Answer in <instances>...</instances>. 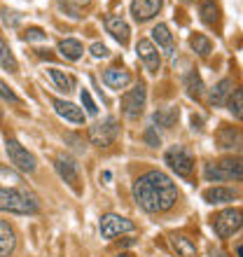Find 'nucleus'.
Instances as JSON below:
<instances>
[{
  "label": "nucleus",
  "instance_id": "nucleus-1",
  "mask_svg": "<svg viewBox=\"0 0 243 257\" xmlns=\"http://www.w3.org/2000/svg\"><path fill=\"white\" fill-rule=\"evenodd\" d=\"M134 199L145 213H166L176 206L178 187L162 171H148L134 183Z\"/></svg>",
  "mask_w": 243,
  "mask_h": 257
},
{
  "label": "nucleus",
  "instance_id": "nucleus-2",
  "mask_svg": "<svg viewBox=\"0 0 243 257\" xmlns=\"http://www.w3.org/2000/svg\"><path fill=\"white\" fill-rule=\"evenodd\" d=\"M203 178L208 183L222 180H243V159L241 157H224L220 162H210L203 169Z\"/></svg>",
  "mask_w": 243,
  "mask_h": 257
},
{
  "label": "nucleus",
  "instance_id": "nucleus-3",
  "mask_svg": "<svg viewBox=\"0 0 243 257\" xmlns=\"http://www.w3.org/2000/svg\"><path fill=\"white\" fill-rule=\"evenodd\" d=\"M0 210L17 213V215H33V213H38V201L21 190L0 187Z\"/></svg>",
  "mask_w": 243,
  "mask_h": 257
},
{
  "label": "nucleus",
  "instance_id": "nucleus-4",
  "mask_svg": "<svg viewBox=\"0 0 243 257\" xmlns=\"http://www.w3.org/2000/svg\"><path fill=\"white\" fill-rule=\"evenodd\" d=\"M164 162L169 164L171 171H176L178 176L187 178L194 173V157L185 145H171L164 155Z\"/></svg>",
  "mask_w": 243,
  "mask_h": 257
},
{
  "label": "nucleus",
  "instance_id": "nucleus-5",
  "mask_svg": "<svg viewBox=\"0 0 243 257\" xmlns=\"http://www.w3.org/2000/svg\"><path fill=\"white\" fill-rule=\"evenodd\" d=\"M241 227H243V210L238 208H227L213 217V229H215V234L220 238H229Z\"/></svg>",
  "mask_w": 243,
  "mask_h": 257
},
{
  "label": "nucleus",
  "instance_id": "nucleus-6",
  "mask_svg": "<svg viewBox=\"0 0 243 257\" xmlns=\"http://www.w3.org/2000/svg\"><path fill=\"white\" fill-rule=\"evenodd\" d=\"M119 134V126H117L115 117H105L103 122H96L94 126H89V141L94 143L96 148H108L112 145Z\"/></svg>",
  "mask_w": 243,
  "mask_h": 257
},
{
  "label": "nucleus",
  "instance_id": "nucleus-7",
  "mask_svg": "<svg viewBox=\"0 0 243 257\" xmlns=\"http://www.w3.org/2000/svg\"><path fill=\"white\" fill-rule=\"evenodd\" d=\"M145 98H148L145 84H143V82H138L134 89H129L127 94L122 96V112H124L129 119L141 117L143 115V108H145Z\"/></svg>",
  "mask_w": 243,
  "mask_h": 257
},
{
  "label": "nucleus",
  "instance_id": "nucleus-8",
  "mask_svg": "<svg viewBox=\"0 0 243 257\" xmlns=\"http://www.w3.org/2000/svg\"><path fill=\"white\" fill-rule=\"evenodd\" d=\"M7 150V157H10V164H14L19 171H24V173H33L35 166H38V162H35V157L28 152L21 143H17L14 138H10L5 145Z\"/></svg>",
  "mask_w": 243,
  "mask_h": 257
},
{
  "label": "nucleus",
  "instance_id": "nucleus-9",
  "mask_svg": "<svg viewBox=\"0 0 243 257\" xmlns=\"http://www.w3.org/2000/svg\"><path fill=\"white\" fill-rule=\"evenodd\" d=\"M136 224L131 222V220H127V217L122 215H115V213H108V215L101 217V236L103 238H115L119 236V234H124V231H134Z\"/></svg>",
  "mask_w": 243,
  "mask_h": 257
},
{
  "label": "nucleus",
  "instance_id": "nucleus-10",
  "mask_svg": "<svg viewBox=\"0 0 243 257\" xmlns=\"http://www.w3.org/2000/svg\"><path fill=\"white\" fill-rule=\"evenodd\" d=\"M136 54L145 63L150 73H159V68H162V56H159V49L155 47V42L148 40V38H141V40L136 42Z\"/></svg>",
  "mask_w": 243,
  "mask_h": 257
},
{
  "label": "nucleus",
  "instance_id": "nucleus-11",
  "mask_svg": "<svg viewBox=\"0 0 243 257\" xmlns=\"http://www.w3.org/2000/svg\"><path fill=\"white\" fill-rule=\"evenodd\" d=\"M54 166H56V173L61 176V180L70 185L75 194H80V171H77V164L70 157L61 155L54 159Z\"/></svg>",
  "mask_w": 243,
  "mask_h": 257
},
{
  "label": "nucleus",
  "instance_id": "nucleus-12",
  "mask_svg": "<svg viewBox=\"0 0 243 257\" xmlns=\"http://www.w3.org/2000/svg\"><path fill=\"white\" fill-rule=\"evenodd\" d=\"M217 148L222 150H231V152H241L243 150V131L238 126H229V124H222L215 134Z\"/></svg>",
  "mask_w": 243,
  "mask_h": 257
},
{
  "label": "nucleus",
  "instance_id": "nucleus-13",
  "mask_svg": "<svg viewBox=\"0 0 243 257\" xmlns=\"http://www.w3.org/2000/svg\"><path fill=\"white\" fill-rule=\"evenodd\" d=\"M162 5L164 0H134L131 3V14H134V19L138 24H143V21H150L155 14H159Z\"/></svg>",
  "mask_w": 243,
  "mask_h": 257
},
{
  "label": "nucleus",
  "instance_id": "nucleus-14",
  "mask_svg": "<svg viewBox=\"0 0 243 257\" xmlns=\"http://www.w3.org/2000/svg\"><path fill=\"white\" fill-rule=\"evenodd\" d=\"M49 101H52V105H54L56 115L63 117L66 122H73V124L84 122V112H82V108H77L75 103H68V101H63V98H54V96H52Z\"/></svg>",
  "mask_w": 243,
  "mask_h": 257
},
{
  "label": "nucleus",
  "instance_id": "nucleus-15",
  "mask_svg": "<svg viewBox=\"0 0 243 257\" xmlns=\"http://www.w3.org/2000/svg\"><path fill=\"white\" fill-rule=\"evenodd\" d=\"M105 31H108L112 38H115L119 45H127L129 42V24L122 17H117V14H110V17H105Z\"/></svg>",
  "mask_w": 243,
  "mask_h": 257
},
{
  "label": "nucleus",
  "instance_id": "nucleus-16",
  "mask_svg": "<svg viewBox=\"0 0 243 257\" xmlns=\"http://www.w3.org/2000/svg\"><path fill=\"white\" fill-rule=\"evenodd\" d=\"M131 82V73L129 70H122V68H108V70H103V84L110 89H124Z\"/></svg>",
  "mask_w": 243,
  "mask_h": 257
},
{
  "label": "nucleus",
  "instance_id": "nucleus-17",
  "mask_svg": "<svg viewBox=\"0 0 243 257\" xmlns=\"http://www.w3.org/2000/svg\"><path fill=\"white\" fill-rule=\"evenodd\" d=\"M17 248V234H14L12 224L0 220V257H10Z\"/></svg>",
  "mask_w": 243,
  "mask_h": 257
},
{
  "label": "nucleus",
  "instance_id": "nucleus-18",
  "mask_svg": "<svg viewBox=\"0 0 243 257\" xmlns=\"http://www.w3.org/2000/svg\"><path fill=\"white\" fill-rule=\"evenodd\" d=\"M234 84H231V80H220L215 84V87L210 89V96H208V101H210V105H215V108H220V105H227V98H229V94L234 91Z\"/></svg>",
  "mask_w": 243,
  "mask_h": 257
},
{
  "label": "nucleus",
  "instance_id": "nucleus-19",
  "mask_svg": "<svg viewBox=\"0 0 243 257\" xmlns=\"http://www.w3.org/2000/svg\"><path fill=\"white\" fill-rule=\"evenodd\" d=\"M171 245L180 257H199L196 252V243L185 234H171Z\"/></svg>",
  "mask_w": 243,
  "mask_h": 257
},
{
  "label": "nucleus",
  "instance_id": "nucleus-20",
  "mask_svg": "<svg viewBox=\"0 0 243 257\" xmlns=\"http://www.w3.org/2000/svg\"><path fill=\"white\" fill-rule=\"evenodd\" d=\"M152 40H155L169 56H173V35H171L166 24H157V26L152 28Z\"/></svg>",
  "mask_w": 243,
  "mask_h": 257
},
{
  "label": "nucleus",
  "instance_id": "nucleus-21",
  "mask_svg": "<svg viewBox=\"0 0 243 257\" xmlns=\"http://www.w3.org/2000/svg\"><path fill=\"white\" fill-rule=\"evenodd\" d=\"M236 199V192L229 190V187H210V190L203 192V201L206 203H229Z\"/></svg>",
  "mask_w": 243,
  "mask_h": 257
},
{
  "label": "nucleus",
  "instance_id": "nucleus-22",
  "mask_svg": "<svg viewBox=\"0 0 243 257\" xmlns=\"http://www.w3.org/2000/svg\"><path fill=\"white\" fill-rule=\"evenodd\" d=\"M59 54L68 61H77L82 54H84V47H82L80 40H75V38H66V40L59 42Z\"/></svg>",
  "mask_w": 243,
  "mask_h": 257
},
{
  "label": "nucleus",
  "instance_id": "nucleus-23",
  "mask_svg": "<svg viewBox=\"0 0 243 257\" xmlns=\"http://www.w3.org/2000/svg\"><path fill=\"white\" fill-rule=\"evenodd\" d=\"M178 117H180L178 108H159L155 115H152V122L162 128H171V126H176Z\"/></svg>",
  "mask_w": 243,
  "mask_h": 257
},
{
  "label": "nucleus",
  "instance_id": "nucleus-24",
  "mask_svg": "<svg viewBox=\"0 0 243 257\" xmlns=\"http://www.w3.org/2000/svg\"><path fill=\"white\" fill-rule=\"evenodd\" d=\"M49 77L54 80L56 89L66 91V94L75 89V77L70 73H63V70H59V68H49Z\"/></svg>",
  "mask_w": 243,
  "mask_h": 257
},
{
  "label": "nucleus",
  "instance_id": "nucleus-25",
  "mask_svg": "<svg viewBox=\"0 0 243 257\" xmlns=\"http://www.w3.org/2000/svg\"><path fill=\"white\" fill-rule=\"evenodd\" d=\"M199 17H201L203 24H208V26H215L217 21H220V7L213 3V0H206L199 5Z\"/></svg>",
  "mask_w": 243,
  "mask_h": 257
},
{
  "label": "nucleus",
  "instance_id": "nucleus-26",
  "mask_svg": "<svg viewBox=\"0 0 243 257\" xmlns=\"http://www.w3.org/2000/svg\"><path fill=\"white\" fill-rule=\"evenodd\" d=\"M185 89H187V94L192 98H201L203 96V82H201V75L196 73V70L185 75Z\"/></svg>",
  "mask_w": 243,
  "mask_h": 257
},
{
  "label": "nucleus",
  "instance_id": "nucleus-27",
  "mask_svg": "<svg viewBox=\"0 0 243 257\" xmlns=\"http://www.w3.org/2000/svg\"><path fill=\"white\" fill-rule=\"evenodd\" d=\"M0 68H5L10 73H17V70H19V63H17V59H14V54L10 52V47L5 45L3 38H0Z\"/></svg>",
  "mask_w": 243,
  "mask_h": 257
},
{
  "label": "nucleus",
  "instance_id": "nucleus-28",
  "mask_svg": "<svg viewBox=\"0 0 243 257\" xmlns=\"http://www.w3.org/2000/svg\"><path fill=\"white\" fill-rule=\"evenodd\" d=\"M189 47L194 49L196 54H201V56H208L210 52H213V42L206 38V35L201 33H194L192 38H189Z\"/></svg>",
  "mask_w": 243,
  "mask_h": 257
},
{
  "label": "nucleus",
  "instance_id": "nucleus-29",
  "mask_svg": "<svg viewBox=\"0 0 243 257\" xmlns=\"http://www.w3.org/2000/svg\"><path fill=\"white\" fill-rule=\"evenodd\" d=\"M227 108H229V112L236 119H241L243 122V89H234L229 94V98H227Z\"/></svg>",
  "mask_w": 243,
  "mask_h": 257
},
{
  "label": "nucleus",
  "instance_id": "nucleus-30",
  "mask_svg": "<svg viewBox=\"0 0 243 257\" xmlns=\"http://www.w3.org/2000/svg\"><path fill=\"white\" fill-rule=\"evenodd\" d=\"M80 98H82V105L87 108V115H98V108H96V103H94V98H91V94H89L87 89H82V94H80Z\"/></svg>",
  "mask_w": 243,
  "mask_h": 257
},
{
  "label": "nucleus",
  "instance_id": "nucleus-31",
  "mask_svg": "<svg viewBox=\"0 0 243 257\" xmlns=\"http://www.w3.org/2000/svg\"><path fill=\"white\" fill-rule=\"evenodd\" d=\"M0 98H5L7 103H21V98L17 96V91H14L12 87H7L3 80H0Z\"/></svg>",
  "mask_w": 243,
  "mask_h": 257
},
{
  "label": "nucleus",
  "instance_id": "nucleus-32",
  "mask_svg": "<svg viewBox=\"0 0 243 257\" xmlns=\"http://www.w3.org/2000/svg\"><path fill=\"white\" fill-rule=\"evenodd\" d=\"M21 38H24L26 42H33V40H45V38H47V33H45L42 28H26Z\"/></svg>",
  "mask_w": 243,
  "mask_h": 257
},
{
  "label": "nucleus",
  "instance_id": "nucleus-33",
  "mask_svg": "<svg viewBox=\"0 0 243 257\" xmlns=\"http://www.w3.org/2000/svg\"><path fill=\"white\" fill-rule=\"evenodd\" d=\"M89 52H91V56H94V59H105V56L110 54V49L105 47L103 42H94V45L89 47Z\"/></svg>",
  "mask_w": 243,
  "mask_h": 257
},
{
  "label": "nucleus",
  "instance_id": "nucleus-34",
  "mask_svg": "<svg viewBox=\"0 0 243 257\" xmlns=\"http://www.w3.org/2000/svg\"><path fill=\"white\" fill-rule=\"evenodd\" d=\"M143 138H145V143H148L150 148H159V136H157L155 126H150L145 134H143Z\"/></svg>",
  "mask_w": 243,
  "mask_h": 257
},
{
  "label": "nucleus",
  "instance_id": "nucleus-35",
  "mask_svg": "<svg viewBox=\"0 0 243 257\" xmlns=\"http://www.w3.org/2000/svg\"><path fill=\"white\" fill-rule=\"evenodd\" d=\"M3 21H5L7 26H17V24H19V14L17 12H10V10H3Z\"/></svg>",
  "mask_w": 243,
  "mask_h": 257
},
{
  "label": "nucleus",
  "instance_id": "nucleus-36",
  "mask_svg": "<svg viewBox=\"0 0 243 257\" xmlns=\"http://www.w3.org/2000/svg\"><path fill=\"white\" fill-rule=\"evenodd\" d=\"M201 124H203V117L201 115H192V128H194V131H201Z\"/></svg>",
  "mask_w": 243,
  "mask_h": 257
},
{
  "label": "nucleus",
  "instance_id": "nucleus-37",
  "mask_svg": "<svg viewBox=\"0 0 243 257\" xmlns=\"http://www.w3.org/2000/svg\"><path fill=\"white\" fill-rule=\"evenodd\" d=\"M210 257H224V252H220V250H210Z\"/></svg>",
  "mask_w": 243,
  "mask_h": 257
},
{
  "label": "nucleus",
  "instance_id": "nucleus-38",
  "mask_svg": "<svg viewBox=\"0 0 243 257\" xmlns=\"http://www.w3.org/2000/svg\"><path fill=\"white\" fill-rule=\"evenodd\" d=\"M73 3H75V5H87L89 0H73Z\"/></svg>",
  "mask_w": 243,
  "mask_h": 257
},
{
  "label": "nucleus",
  "instance_id": "nucleus-39",
  "mask_svg": "<svg viewBox=\"0 0 243 257\" xmlns=\"http://www.w3.org/2000/svg\"><path fill=\"white\" fill-rule=\"evenodd\" d=\"M117 257H134V255H131V252H119Z\"/></svg>",
  "mask_w": 243,
  "mask_h": 257
},
{
  "label": "nucleus",
  "instance_id": "nucleus-40",
  "mask_svg": "<svg viewBox=\"0 0 243 257\" xmlns=\"http://www.w3.org/2000/svg\"><path fill=\"white\" fill-rule=\"evenodd\" d=\"M238 257H243V245H238Z\"/></svg>",
  "mask_w": 243,
  "mask_h": 257
},
{
  "label": "nucleus",
  "instance_id": "nucleus-41",
  "mask_svg": "<svg viewBox=\"0 0 243 257\" xmlns=\"http://www.w3.org/2000/svg\"><path fill=\"white\" fill-rule=\"evenodd\" d=\"M182 3H192V0H182Z\"/></svg>",
  "mask_w": 243,
  "mask_h": 257
},
{
  "label": "nucleus",
  "instance_id": "nucleus-42",
  "mask_svg": "<svg viewBox=\"0 0 243 257\" xmlns=\"http://www.w3.org/2000/svg\"><path fill=\"white\" fill-rule=\"evenodd\" d=\"M0 117H3V112H0Z\"/></svg>",
  "mask_w": 243,
  "mask_h": 257
}]
</instances>
